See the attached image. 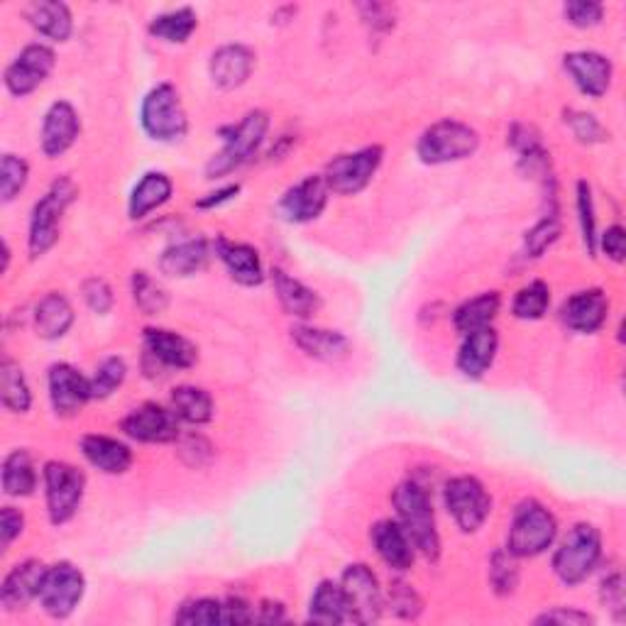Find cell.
Segmentation results:
<instances>
[{
    "instance_id": "bcb514c9",
    "label": "cell",
    "mask_w": 626,
    "mask_h": 626,
    "mask_svg": "<svg viewBox=\"0 0 626 626\" xmlns=\"http://www.w3.org/2000/svg\"><path fill=\"white\" fill-rule=\"evenodd\" d=\"M578 213L585 247H588L590 255H594V250H598V218H594L592 188L588 182H578Z\"/></svg>"
},
{
    "instance_id": "4dcf8cb0",
    "label": "cell",
    "mask_w": 626,
    "mask_h": 626,
    "mask_svg": "<svg viewBox=\"0 0 626 626\" xmlns=\"http://www.w3.org/2000/svg\"><path fill=\"white\" fill-rule=\"evenodd\" d=\"M74 323V309L62 294H47L42 302L35 306V331L45 341H57L64 337Z\"/></svg>"
},
{
    "instance_id": "ab89813d",
    "label": "cell",
    "mask_w": 626,
    "mask_h": 626,
    "mask_svg": "<svg viewBox=\"0 0 626 626\" xmlns=\"http://www.w3.org/2000/svg\"><path fill=\"white\" fill-rule=\"evenodd\" d=\"M133 299L145 316L164 314L169 306V294L147 272L133 274Z\"/></svg>"
},
{
    "instance_id": "4316f807",
    "label": "cell",
    "mask_w": 626,
    "mask_h": 626,
    "mask_svg": "<svg viewBox=\"0 0 626 626\" xmlns=\"http://www.w3.org/2000/svg\"><path fill=\"white\" fill-rule=\"evenodd\" d=\"M216 253L223 260L228 274H231L237 284L260 286L265 282V270H262L260 253H257L253 245L218 241L216 243Z\"/></svg>"
},
{
    "instance_id": "7c38bea8",
    "label": "cell",
    "mask_w": 626,
    "mask_h": 626,
    "mask_svg": "<svg viewBox=\"0 0 626 626\" xmlns=\"http://www.w3.org/2000/svg\"><path fill=\"white\" fill-rule=\"evenodd\" d=\"M347 614L355 624H372L382 617L384 598L377 575L365 563L347 565L341 580Z\"/></svg>"
},
{
    "instance_id": "8d00e7d4",
    "label": "cell",
    "mask_w": 626,
    "mask_h": 626,
    "mask_svg": "<svg viewBox=\"0 0 626 626\" xmlns=\"http://www.w3.org/2000/svg\"><path fill=\"white\" fill-rule=\"evenodd\" d=\"M37 490V470L27 451H13L3 461V492L8 496H29Z\"/></svg>"
},
{
    "instance_id": "680465c9",
    "label": "cell",
    "mask_w": 626,
    "mask_h": 626,
    "mask_svg": "<svg viewBox=\"0 0 626 626\" xmlns=\"http://www.w3.org/2000/svg\"><path fill=\"white\" fill-rule=\"evenodd\" d=\"M255 622V612L243 598H231L223 602V624H250Z\"/></svg>"
},
{
    "instance_id": "277c9868",
    "label": "cell",
    "mask_w": 626,
    "mask_h": 626,
    "mask_svg": "<svg viewBox=\"0 0 626 626\" xmlns=\"http://www.w3.org/2000/svg\"><path fill=\"white\" fill-rule=\"evenodd\" d=\"M602 559V533L592 524H575L553 555V573L568 588L585 582Z\"/></svg>"
},
{
    "instance_id": "6f0895ef",
    "label": "cell",
    "mask_w": 626,
    "mask_h": 626,
    "mask_svg": "<svg viewBox=\"0 0 626 626\" xmlns=\"http://www.w3.org/2000/svg\"><path fill=\"white\" fill-rule=\"evenodd\" d=\"M602 253L610 257L612 262H624V247H626V235L622 225H610L607 231L600 237Z\"/></svg>"
},
{
    "instance_id": "9a60e30c",
    "label": "cell",
    "mask_w": 626,
    "mask_h": 626,
    "mask_svg": "<svg viewBox=\"0 0 626 626\" xmlns=\"http://www.w3.org/2000/svg\"><path fill=\"white\" fill-rule=\"evenodd\" d=\"M49 400L59 416H74L91 400V380L76 370V367L59 363L49 367Z\"/></svg>"
},
{
    "instance_id": "d6986e66",
    "label": "cell",
    "mask_w": 626,
    "mask_h": 626,
    "mask_svg": "<svg viewBox=\"0 0 626 626\" xmlns=\"http://www.w3.org/2000/svg\"><path fill=\"white\" fill-rule=\"evenodd\" d=\"M610 316V299L602 290H585L573 294L570 299H565L561 318L563 323L575 333H598L600 328L607 323Z\"/></svg>"
},
{
    "instance_id": "91938a15",
    "label": "cell",
    "mask_w": 626,
    "mask_h": 626,
    "mask_svg": "<svg viewBox=\"0 0 626 626\" xmlns=\"http://www.w3.org/2000/svg\"><path fill=\"white\" fill-rule=\"evenodd\" d=\"M241 192V186L237 184H231V186H223V188H218V192L213 194H208V198H201L196 206L198 208H213V206H221L225 201H231V198Z\"/></svg>"
},
{
    "instance_id": "2e32d148",
    "label": "cell",
    "mask_w": 626,
    "mask_h": 626,
    "mask_svg": "<svg viewBox=\"0 0 626 626\" xmlns=\"http://www.w3.org/2000/svg\"><path fill=\"white\" fill-rule=\"evenodd\" d=\"M563 66L573 84L580 88L585 96L602 98L610 91L614 66L604 54L600 52H570L563 57Z\"/></svg>"
},
{
    "instance_id": "d590c367",
    "label": "cell",
    "mask_w": 626,
    "mask_h": 626,
    "mask_svg": "<svg viewBox=\"0 0 626 626\" xmlns=\"http://www.w3.org/2000/svg\"><path fill=\"white\" fill-rule=\"evenodd\" d=\"M500 306H502L500 294L484 292L480 296H475V299L465 302L461 309H455L453 323L463 335L472 333V331H480V328H487L494 321L496 314H500Z\"/></svg>"
},
{
    "instance_id": "60d3db41",
    "label": "cell",
    "mask_w": 626,
    "mask_h": 626,
    "mask_svg": "<svg viewBox=\"0 0 626 626\" xmlns=\"http://www.w3.org/2000/svg\"><path fill=\"white\" fill-rule=\"evenodd\" d=\"M127 365L123 357L111 355L96 367V375L91 377V400H108L118 386L125 382Z\"/></svg>"
},
{
    "instance_id": "f6af8a7d",
    "label": "cell",
    "mask_w": 626,
    "mask_h": 626,
    "mask_svg": "<svg viewBox=\"0 0 626 626\" xmlns=\"http://www.w3.org/2000/svg\"><path fill=\"white\" fill-rule=\"evenodd\" d=\"M559 235H561V221L555 218V213L541 218V221L526 233L524 241L526 257H541L555 241H559Z\"/></svg>"
},
{
    "instance_id": "ffe728a7",
    "label": "cell",
    "mask_w": 626,
    "mask_h": 626,
    "mask_svg": "<svg viewBox=\"0 0 626 626\" xmlns=\"http://www.w3.org/2000/svg\"><path fill=\"white\" fill-rule=\"evenodd\" d=\"M145 351L147 357L169 370H188L198 360L196 345L167 328H145Z\"/></svg>"
},
{
    "instance_id": "db71d44e",
    "label": "cell",
    "mask_w": 626,
    "mask_h": 626,
    "mask_svg": "<svg viewBox=\"0 0 626 626\" xmlns=\"http://www.w3.org/2000/svg\"><path fill=\"white\" fill-rule=\"evenodd\" d=\"M594 619L588 612H580L575 607H555L551 612H543L536 617V624H568V626H585Z\"/></svg>"
},
{
    "instance_id": "8fae6325",
    "label": "cell",
    "mask_w": 626,
    "mask_h": 626,
    "mask_svg": "<svg viewBox=\"0 0 626 626\" xmlns=\"http://www.w3.org/2000/svg\"><path fill=\"white\" fill-rule=\"evenodd\" d=\"M86 592V578L84 573L72 563H57L52 568H47L42 588H39V604L42 610L54 619H66L72 614L78 602L84 600Z\"/></svg>"
},
{
    "instance_id": "d6a6232c",
    "label": "cell",
    "mask_w": 626,
    "mask_h": 626,
    "mask_svg": "<svg viewBox=\"0 0 626 626\" xmlns=\"http://www.w3.org/2000/svg\"><path fill=\"white\" fill-rule=\"evenodd\" d=\"M309 622L314 624H345L351 622L347 614V602L341 585L331 580L318 582V588L309 604Z\"/></svg>"
},
{
    "instance_id": "7402d4cb",
    "label": "cell",
    "mask_w": 626,
    "mask_h": 626,
    "mask_svg": "<svg viewBox=\"0 0 626 626\" xmlns=\"http://www.w3.org/2000/svg\"><path fill=\"white\" fill-rule=\"evenodd\" d=\"M372 543L386 568L396 573H406L414 565V543L404 526L394 519H382L372 526Z\"/></svg>"
},
{
    "instance_id": "83f0119b",
    "label": "cell",
    "mask_w": 626,
    "mask_h": 626,
    "mask_svg": "<svg viewBox=\"0 0 626 626\" xmlns=\"http://www.w3.org/2000/svg\"><path fill=\"white\" fill-rule=\"evenodd\" d=\"M211 257V245L204 237H192V241H182L172 247H167L162 260H159V270L167 277H192L201 272Z\"/></svg>"
},
{
    "instance_id": "9c48e42d",
    "label": "cell",
    "mask_w": 626,
    "mask_h": 626,
    "mask_svg": "<svg viewBox=\"0 0 626 626\" xmlns=\"http://www.w3.org/2000/svg\"><path fill=\"white\" fill-rule=\"evenodd\" d=\"M382 159H384V150L380 145H370L357 152L333 157L331 162L326 164V174H323L328 192L341 194V196L360 194L363 188L372 182V176L377 174V169H380Z\"/></svg>"
},
{
    "instance_id": "603a6c76",
    "label": "cell",
    "mask_w": 626,
    "mask_h": 626,
    "mask_svg": "<svg viewBox=\"0 0 626 626\" xmlns=\"http://www.w3.org/2000/svg\"><path fill=\"white\" fill-rule=\"evenodd\" d=\"M208 69H211V78L218 88L233 91V88H241L250 78L255 69V52L245 45H225L216 49Z\"/></svg>"
},
{
    "instance_id": "cb8c5ba5",
    "label": "cell",
    "mask_w": 626,
    "mask_h": 626,
    "mask_svg": "<svg viewBox=\"0 0 626 626\" xmlns=\"http://www.w3.org/2000/svg\"><path fill=\"white\" fill-rule=\"evenodd\" d=\"M496 347H500V335H496L492 326L465 333L463 345L458 351V370L465 377H470V380H480V377L492 367Z\"/></svg>"
},
{
    "instance_id": "836d02e7",
    "label": "cell",
    "mask_w": 626,
    "mask_h": 626,
    "mask_svg": "<svg viewBox=\"0 0 626 626\" xmlns=\"http://www.w3.org/2000/svg\"><path fill=\"white\" fill-rule=\"evenodd\" d=\"M172 412L184 424L204 426L213 419V400L201 386L182 384L172 392Z\"/></svg>"
},
{
    "instance_id": "e0dca14e",
    "label": "cell",
    "mask_w": 626,
    "mask_h": 626,
    "mask_svg": "<svg viewBox=\"0 0 626 626\" xmlns=\"http://www.w3.org/2000/svg\"><path fill=\"white\" fill-rule=\"evenodd\" d=\"M328 194L323 176H306L282 196L280 216L290 223H311L323 213Z\"/></svg>"
},
{
    "instance_id": "f907efd6",
    "label": "cell",
    "mask_w": 626,
    "mask_h": 626,
    "mask_svg": "<svg viewBox=\"0 0 626 626\" xmlns=\"http://www.w3.org/2000/svg\"><path fill=\"white\" fill-rule=\"evenodd\" d=\"M84 302L88 304V309L103 316L113 309V290L101 277H91V280L84 282Z\"/></svg>"
},
{
    "instance_id": "9f6ffc18",
    "label": "cell",
    "mask_w": 626,
    "mask_h": 626,
    "mask_svg": "<svg viewBox=\"0 0 626 626\" xmlns=\"http://www.w3.org/2000/svg\"><path fill=\"white\" fill-rule=\"evenodd\" d=\"M600 598H602L604 604H607L610 610L617 612V617H622V612H624V580H622V573H612L610 578L602 580Z\"/></svg>"
},
{
    "instance_id": "ac0fdd59",
    "label": "cell",
    "mask_w": 626,
    "mask_h": 626,
    "mask_svg": "<svg viewBox=\"0 0 626 626\" xmlns=\"http://www.w3.org/2000/svg\"><path fill=\"white\" fill-rule=\"evenodd\" d=\"M78 133H82V121L76 108L69 101H54L45 113L42 133H39L42 152L47 157H62L76 143Z\"/></svg>"
},
{
    "instance_id": "7a4b0ae2",
    "label": "cell",
    "mask_w": 626,
    "mask_h": 626,
    "mask_svg": "<svg viewBox=\"0 0 626 626\" xmlns=\"http://www.w3.org/2000/svg\"><path fill=\"white\" fill-rule=\"evenodd\" d=\"M267 131H270V115L265 111H250L237 125L225 127L221 133L223 150L213 155V159L206 167L208 179L225 176L250 162V159L260 152Z\"/></svg>"
},
{
    "instance_id": "484cf974",
    "label": "cell",
    "mask_w": 626,
    "mask_h": 626,
    "mask_svg": "<svg viewBox=\"0 0 626 626\" xmlns=\"http://www.w3.org/2000/svg\"><path fill=\"white\" fill-rule=\"evenodd\" d=\"M84 458L106 475H123L131 470L133 451L123 441L111 439V435H84L82 439Z\"/></svg>"
},
{
    "instance_id": "7dc6e473",
    "label": "cell",
    "mask_w": 626,
    "mask_h": 626,
    "mask_svg": "<svg viewBox=\"0 0 626 626\" xmlns=\"http://www.w3.org/2000/svg\"><path fill=\"white\" fill-rule=\"evenodd\" d=\"M386 600H390L386 604H390V610L400 619H416L424 612V602H421L419 594H416V590L412 588V585H406L402 580L392 582L390 598H386Z\"/></svg>"
},
{
    "instance_id": "5bb4252c",
    "label": "cell",
    "mask_w": 626,
    "mask_h": 626,
    "mask_svg": "<svg viewBox=\"0 0 626 626\" xmlns=\"http://www.w3.org/2000/svg\"><path fill=\"white\" fill-rule=\"evenodd\" d=\"M54 64H57V57H54L52 47L39 45V42L27 45L5 69L8 91L17 98L29 96L35 88H39L47 82V76L52 74Z\"/></svg>"
},
{
    "instance_id": "ee69618b",
    "label": "cell",
    "mask_w": 626,
    "mask_h": 626,
    "mask_svg": "<svg viewBox=\"0 0 626 626\" xmlns=\"http://www.w3.org/2000/svg\"><path fill=\"white\" fill-rule=\"evenodd\" d=\"M490 582L496 594H512L519 585V568L510 551H496L490 561Z\"/></svg>"
},
{
    "instance_id": "94428289",
    "label": "cell",
    "mask_w": 626,
    "mask_h": 626,
    "mask_svg": "<svg viewBox=\"0 0 626 626\" xmlns=\"http://www.w3.org/2000/svg\"><path fill=\"white\" fill-rule=\"evenodd\" d=\"M284 619V607L280 602H262L260 614H257L255 622H282Z\"/></svg>"
},
{
    "instance_id": "f1b7e54d",
    "label": "cell",
    "mask_w": 626,
    "mask_h": 626,
    "mask_svg": "<svg viewBox=\"0 0 626 626\" xmlns=\"http://www.w3.org/2000/svg\"><path fill=\"white\" fill-rule=\"evenodd\" d=\"M27 20L39 35L54 39V42H66V39L72 37V10L64 3H59V0H37V3L29 5Z\"/></svg>"
},
{
    "instance_id": "3957f363",
    "label": "cell",
    "mask_w": 626,
    "mask_h": 626,
    "mask_svg": "<svg viewBox=\"0 0 626 626\" xmlns=\"http://www.w3.org/2000/svg\"><path fill=\"white\" fill-rule=\"evenodd\" d=\"M76 194L78 188L72 179L62 176L57 179V182L47 188V194L35 204L33 218H29V237H27L29 257H33V260L42 257L57 245L59 225H62L66 208L74 204Z\"/></svg>"
},
{
    "instance_id": "1f68e13d",
    "label": "cell",
    "mask_w": 626,
    "mask_h": 626,
    "mask_svg": "<svg viewBox=\"0 0 626 626\" xmlns=\"http://www.w3.org/2000/svg\"><path fill=\"white\" fill-rule=\"evenodd\" d=\"M272 282H274V292L280 296L282 309L296 316V318H311L318 309H321V296H318L314 290H309L304 282L294 280L282 270L272 272Z\"/></svg>"
},
{
    "instance_id": "6da1fadb",
    "label": "cell",
    "mask_w": 626,
    "mask_h": 626,
    "mask_svg": "<svg viewBox=\"0 0 626 626\" xmlns=\"http://www.w3.org/2000/svg\"><path fill=\"white\" fill-rule=\"evenodd\" d=\"M392 504L396 516H400L396 521L409 533L414 549L424 553L429 561H439L441 536L439 529H435V514L429 492H426L419 482L406 480L394 490Z\"/></svg>"
},
{
    "instance_id": "d4e9b609",
    "label": "cell",
    "mask_w": 626,
    "mask_h": 626,
    "mask_svg": "<svg viewBox=\"0 0 626 626\" xmlns=\"http://www.w3.org/2000/svg\"><path fill=\"white\" fill-rule=\"evenodd\" d=\"M292 341L302 353L321 363H337L351 355V341L337 331H323V328L294 326Z\"/></svg>"
},
{
    "instance_id": "30bf717a",
    "label": "cell",
    "mask_w": 626,
    "mask_h": 626,
    "mask_svg": "<svg viewBox=\"0 0 626 626\" xmlns=\"http://www.w3.org/2000/svg\"><path fill=\"white\" fill-rule=\"evenodd\" d=\"M443 496L445 506H449L451 516L463 533H475L477 529H482V524L492 512V496L487 494L484 484L470 475L453 477L445 484Z\"/></svg>"
},
{
    "instance_id": "681fc988",
    "label": "cell",
    "mask_w": 626,
    "mask_h": 626,
    "mask_svg": "<svg viewBox=\"0 0 626 626\" xmlns=\"http://www.w3.org/2000/svg\"><path fill=\"white\" fill-rule=\"evenodd\" d=\"M563 13L570 25L588 29L602 23L604 8L602 3H594V0H570V3L563 5Z\"/></svg>"
},
{
    "instance_id": "52a82bcc",
    "label": "cell",
    "mask_w": 626,
    "mask_h": 626,
    "mask_svg": "<svg viewBox=\"0 0 626 626\" xmlns=\"http://www.w3.org/2000/svg\"><path fill=\"white\" fill-rule=\"evenodd\" d=\"M140 121L145 133L157 143H176L188 131L182 98H179V91L172 84H157L143 98Z\"/></svg>"
},
{
    "instance_id": "816d5d0a",
    "label": "cell",
    "mask_w": 626,
    "mask_h": 626,
    "mask_svg": "<svg viewBox=\"0 0 626 626\" xmlns=\"http://www.w3.org/2000/svg\"><path fill=\"white\" fill-rule=\"evenodd\" d=\"M182 441V461L188 465V468H201L208 461H211V443H208L204 435H186Z\"/></svg>"
},
{
    "instance_id": "44dd1931",
    "label": "cell",
    "mask_w": 626,
    "mask_h": 626,
    "mask_svg": "<svg viewBox=\"0 0 626 626\" xmlns=\"http://www.w3.org/2000/svg\"><path fill=\"white\" fill-rule=\"evenodd\" d=\"M47 568L39 561H23L17 563L13 570L5 575L3 588H0V604L5 612H20L25 610L29 602L39 598V588H42Z\"/></svg>"
},
{
    "instance_id": "c3c4849f",
    "label": "cell",
    "mask_w": 626,
    "mask_h": 626,
    "mask_svg": "<svg viewBox=\"0 0 626 626\" xmlns=\"http://www.w3.org/2000/svg\"><path fill=\"white\" fill-rule=\"evenodd\" d=\"M565 123L570 125L573 135L578 137L585 145H594V143H604L610 137V133L604 131V125L594 118L592 113H582V111H565Z\"/></svg>"
},
{
    "instance_id": "5b68a950",
    "label": "cell",
    "mask_w": 626,
    "mask_h": 626,
    "mask_svg": "<svg viewBox=\"0 0 626 626\" xmlns=\"http://www.w3.org/2000/svg\"><path fill=\"white\" fill-rule=\"evenodd\" d=\"M555 536H559V521H555V516L545 510L541 502H521L514 512L506 551H510L514 559H536V555L551 549Z\"/></svg>"
},
{
    "instance_id": "7bdbcfd3",
    "label": "cell",
    "mask_w": 626,
    "mask_h": 626,
    "mask_svg": "<svg viewBox=\"0 0 626 626\" xmlns=\"http://www.w3.org/2000/svg\"><path fill=\"white\" fill-rule=\"evenodd\" d=\"M27 176L29 167L23 157L3 155V162H0V198H3V204H10L20 192H23Z\"/></svg>"
},
{
    "instance_id": "f5cc1de1",
    "label": "cell",
    "mask_w": 626,
    "mask_h": 626,
    "mask_svg": "<svg viewBox=\"0 0 626 626\" xmlns=\"http://www.w3.org/2000/svg\"><path fill=\"white\" fill-rule=\"evenodd\" d=\"M363 20L377 33H390L394 27V8L392 5H380V3H365L360 5Z\"/></svg>"
},
{
    "instance_id": "74e56055",
    "label": "cell",
    "mask_w": 626,
    "mask_h": 626,
    "mask_svg": "<svg viewBox=\"0 0 626 626\" xmlns=\"http://www.w3.org/2000/svg\"><path fill=\"white\" fill-rule=\"evenodd\" d=\"M196 25H198V17L192 8H176L152 20L150 35L169 45H184L186 39L194 35Z\"/></svg>"
},
{
    "instance_id": "11a10c76",
    "label": "cell",
    "mask_w": 626,
    "mask_h": 626,
    "mask_svg": "<svg viewBox=\"0 0 626 626\" xmlns=\"http://www.w3.org/2000/svg\"><path fill=\"white\" fill-rule=\"evenodd\" d=\"M23 526H25V516L17 510H13V506H3V510H0V543H3L5 551H8V545L13 543L20 533H23Z\"/></svg>"
},
{
    "instance_id": "8992f818",
    "label": "cell",
    "mask_w": 626,
    "mask_h": 626,
    "mask_svg": "<svg viewBox=\"0 0 626 626\" xmlns=\"http://www.w3.org/2000/svg\"><path fill=\"white\" fill-rule=\"evenodd\" d=\"M477 147H480V135L475 133V127L445 118V121L426 127L416 152L424 164H451L472 157Z\"/></svg>"
},
{
    "instance_id": "e575fe53",
    "label": "cell",
    "mask_w": 626,
    "mask_h": 626,
    "mask_svg": "<svg viewBox=\"0 0 626 626\" xmlns=\"http://www.w3.org/2000/svg\"><path fill=\"white\" fill-rule=\"evenodd\" d=\"M0 400H3L5 409L13 414H27L29 406H33V392H29L23 367L10 360V357L0 363Z\"/></svg>"
},
{
    "instance_id": "4fadbf2b",
    "label": "cell",
    "mask_w": 626,
    "mask_h": 626,
    "mask_svg": "<svg viewBox=\"0 0 626 626\" xmlns=\"http://www.w3.org/2000/svg\"><path fill=\"white\" fill-rule=\"evenodd\" d=\"M127 439L140 443H174L182 439V419L167 406L143 404L121 421Z\"/></svg>"
},
{
    "instance_id": "ba28073f",
    "label": "cell",
    "mask_w": 626,
    "mask_h": 626,
    "mask_svg": "<svg viewBox=\"0 0 626 626\" xmlns=\"http://www.w3.org/2000/svg\"><path fill=\"white\" fill-rule=\"evenodd\" d=\"M86 477L74 465L52 461L45 465V496L47 514L54 526H62L74 519L78 506L84 502Z\"/></svg>"
},
{
    "instance_id": "f546056e",
    "label": "cell",
    "mask_w": 626,
    "mask_h": 626,
    "mask_svg": "<svg viewBox=\"0 0 626 626\" xmlns=\"http://www.w3.org/2000/svg\"><path fill=\"white\" fill-rule=\"evenodd\" d=\"M174 184L172 179L162 172H147L140 182L135 184L131 201H127V213L133 221H143L147 213H152L155 208L164 206L172 198Z\"/></svg>"
},
{
    "instance_id": "f35d334b",
    "label": "cell",
    "mask_w": 626,
    "mask_h": 626,
    "mask_svg": "<svg viewBox=\"0 0 626 626\" xmlns=\"http://www.w3.org/2000/svg\"><path fill=\"white\" fill-rule=\"evenodd\" d=\"M551 306V290L549 284L536 280L531 284H526L524 290L516 292L514 304H512V314L521 321H539V318L545 316Z\"/></svg>"
},
{
    "instance_id": "b9f144b4",
    "label": "cell",
    "mask_w": 626,
    "mask_h": 626,
    "mask_svg": "<svg viewBox=\"0 0 626 626\" xmlns=\"http://www.w3.org/2000/svg\"><path fill=\"white\" fill-rule=\"evenodd\" d=\"M174 624L186 626H213L223 624V602L211 598H198L192 602H184L179 612L174 614Z\"/></svg>"
}]
</instances>
